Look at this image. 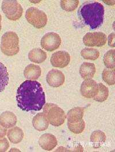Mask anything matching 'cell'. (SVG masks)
I'll return each mask as SVG.
<instances>
[{"label": "cell", "mask_w": 115, "mask_h": 152, "mask_svg": "<svg viewBox=\"0 0 115 152\" xmlns=\"http://www.w3.org/2000/svg\"><path fill=\"white\" fill-rule=\"evenodd\" d=\"M17 106L22 110L39 111L46 104L45 93L42 85L36 80H27L17 90Z\"/></svg>", "instance_id": "6da1fadb"}, {"label": "cell", "mask_w": 115, "mask_h": 152, "mask_svg": "<svg viewBox=\"0 0 115 152\" xmlns=\"http://www.w3.org/2000/svg\"><path fill=\"white\" fill-rule=\"evenodd\" d=\"M104 13V7L101 3L87 1L81 6L78 13L85 24L94 30L103 24Z\"/></svg>", "instance_id": "7a4b0ae2"}, {"label": "cell", "mask_w": 115, "mask_h": 152, "mask_svg": "<svg viewBox=\"0 0 115 152\" xmlns=\"http://www.w3.org/2000/svg\"><path fill=\"white\" fill-rule=\"evenodd\" d=\"M1 50L7 56H13L19 52V38L16 33L8 31L2 35Z\"/></svg>", "instance_id": "3957f363"}, {"label": "cell", "mask_w": 115, "mask_h": 152, "mask_svg": "<svg viewBox=\"0 0 115 152\" xmlns=\"http://www.w3.org/2000/svg\"><path fill=\"white\" fill-rule=\"evenodd\" d=\"M43 113L49 123L55 127H59L63 124L66 119V115L63 109L57 105L47 103L44 105Z\"/></svg>", "instance_id": "277c9868"}, {"label": "cell", "mask_w": 115, "mask_h": 152, "mask_svg": "<svg viewBox=\"0 0 115 152\" xmlns=\"http://www.w3.org/2000/svg\"><path fill=\"white\" fill-rule=\"evenodd\" d=\"M25 18L29 23L38 29L44 27L48 20L46 13L35 7H31L27 10Z\"/></svg>", "instance_id": "5b68a950"}, {"label": "cell", "mask_w": 115, "mask_h": 152, "mask_svg": "<svg viewBox=\"0 0 115 152\" xmlns=\"http://www.w3.org/2000/svg\"><path fill=\"white\" fill-rule=\"evenodd\" d=\"M1 8L6 17L12 21H16L21 18L23 9L17 1H3Z\"/></svg>", "instance_id": "8992f818"}, {"label": "cell", "mask_w": 115, "mask_h": 152, "mask_svg": "<svg viewBox=\"0 0 115 152\" xmlns=\"http://www.w3.org/2000/svg\"><path fill=\"white\" fill-rule=\"evenodd\" d=\"M62 43L60 36L55 33L50 32L42 37L41 45L42 48L48 52H53L58 49Z\"/></svg>", "instance_id": "52a82bcc"}, {"label": "cell", "mask_w": 115, "mask_h": 152, "mask_svg": "<svg viewBox=\"0 0 115 152\" xmlns=\"http://www.w3.org/2000/svg\"><path fill=\"white\" fill-rule=\"evenodd\" d=\"M106 41V35L101 32L87 33L83 38L84 45L89 47H103Z\"/></svg>", "instance_id": "ba28073f"}, {"label": "cell", "mask_w": 115, "mask_h": 152, "mask_svg": "<svg viewBox=\"0 0 115 152\" xmlns=\"http://www.w3.org/2000/svg\"><path fill=\"white\" fill-rule=\"evenodd\" d=\"M70 59V55L68 52L58 51L52 54L50 63L54 67L63 68L69 64Z\"/></svg>", "instance_id": "9c48e42d"}, {"label": "cell", "mask_w": 115, "mask_h": 152, "mask_svg": "<svg viewBox=\"0 0 115 152\" xmlns=\"http://www.w3.org/2000/svg\"><path fill=\"white\" fill-rule=\"evenodd\" d=\"M80 91L85 98H94L98 92V84L92 79H85L81 85Z\"/></svg>", "instance_id": "30bf717a"}, {"label": "cell", "mask_w": 115, "mask_h": 152, "mask_svg": "<svg viewBox=\"0 0 115 152\" xmlns=\"http://www.w3.org/2000/svg\"><path fill=\"white\" fill-rule=\"evenodd\" d=\"M48 84L53 87H59L62 86L65 81V76L63 72L56 69L50 71L46 76Z\"/></svg>", "instance_id": "8fae6325"}, {"label": "cell", "mask_w": 115, "mask_h": 152, "mask_svg": "<svg viewBox=\"0 0 115 152\" xmlns=\"http://www.w3.org/2000/svg\"><path fill=\"white\" fill-rule=\"evenodd\" d=\"M39 144L43 149L51 151L58 145L56 137L50 133L44 134L39 138Z\"/></svg>", "instance_id": "7c38bea8"}, {"label": "cell", "mask_w": 115, "mask_h": 152, "mask_svg": "<svg viewBox=\"0 0 115 152\" xmlns=\"http://www.w3.org/2000/svg\"><path fill=\"white\" fill-rule=\"evenodd\" d=\"M17 121L16 116L10 111H5L0 115V124L6 129L14 127Z\"/></svg>", "instance_id": "4fadbf2b"}, {"label": "cell", "mask_w": 115, "mask_h": 152, "mask_svg": "<svg viewBox=\"0 0 115 152\" xmlns=\"http://www.w3.org/2000/svg\"><path fill=\"white\" fill-rule=\"evenodd\" d=\"M32 125L35 130L39 131L46 130L49 126V122L43 113H39L32 119Z\"/></svg>", "instance_id": "5bb4252c"}, {"label": "cell", "mask_w": 115, "mask_h": 152, "mask_svg": "<svg viewBox=\"0 0 115 152\" xmlns=\"http://www.w3.org/2000/svg\"><path fill=\"white\" fill-rule=\"evenodd\" d=\"M42 74V70L39 65L30 64L27 65L24 71V75L27 80H36Z\"/></svg>", "instance_id": "9a60e30c"}, {"label": "cell", "mask_w": 115, "mask_h": 152, "mask_svg": "<svg viewBox=\"0 0 115 152\" xmlns=\"http://www.w3.org/2000/svg\"><path fill=\"white\" fill-rule=\"evenodd\" d=\"M84 108L82 107H75L70 109L67 114V123H76L83 119Z\"/></svg>", "instance_id": "2e32d148"}, {"label": "cell", "mask_w": 115, "mask_h": 152, "mask_svg": "<svg viewBox=\"0 0 115 152\" xmlns=\"http://www.w3.org/2000/svg\"><path fill=\"white\" fill-rule=\"evenodd\" d=\"M95 66L93 63L85 62L80 68V75L84 79H92L95 73Z\"/></svg>", "instance_id": "e0dca14e"}, {"label": "cell", "mask_w": 115, "mask_h": 152, "mask_svg": "<svg viewBox=\"0 0 115 152\" xmlns=\"http://www.w3.org/2000/svg\"><path fill=\"white\" fill-rule=\"evenodd\" d=\"M7 136L9 141L17 144L22 141L24 138L23 131L19 127H13L7 131Z\"/></svg>", "instance_id": "ac0fdd59"}, {"label": "cell", "mask_w": 115, "mask_h": 152, "mask_svg": "<svg viewBox=\"0 0 115 152\" xmlns=\"http://www.w3.org/2000/svg\"><path fill=\"white\" fill-rule=\"evenodd\" d=\"M28 58L32 63L41 64L46 60L47 54L40 48H35L29 52Z\"/></svg>", "instance_id": "d6986e66"}, {"label": "cell", "mask_w": 115, "mask_h": 152, "mask_svg": "<svg viewBox=\"0 0 115 152\" xmlns=\"http://www.w3.org/2000/svg\"><path fill=\"white\" fill-rule=\"evenodd\" d=\"M9 81V77L7 68L0 61V93L5 90L8 85Z\"/></svg>", "instance_id": "ffe728a7"}, {"label": "cell", "mask_w": 115, "mask_h": 152, "mask_svg": "<svg viewBox=\"0 0 115 152\" xmlns=\"http://www.w3.org/2000/svg\"><path fill=\"white\" fill-rule=\"evenodd\" d=\"M109 96V90L108 87L101 83L98 84V92L94 97V100L98 102H104Z\"/></svg>", "instance_id": "44dd1931"}, {"label": "cell", "mask_w": 115, "mask_h": 152, "mask_svg": "<svg viewBox=\"0 0 115 152\" xmlns=\"http://www.w3.org/2000/svg\"><path fill=\"white\" fill-rule=\"evenodd\" d=\"M81 55L85 60L93 61L98 58L100 56V52L96 49L86 48L81 50Z\"/></svg>", "instance_id": "7402d4cb"}, {"label": "cell", "mask_w": 115, "mask_h": 152, "mask_svg": "<svg viewBox=\"0 0 115 152\" xmlns=\"http://www.w3.org/2000/svg\"><path fill=\"white\" fill-rule=\"evenodd\" d=\"M103 80L109 86H114L115 84V69H105L102 74Z\"/></svg>", "instance_id": "603a6c76"}, {"label": "cell", "mask_w": 115, "mask_h": 152, "mask_svg": "<svg viewBox=\"0 0 115 152\" xmlns=\"http://www.w3.org/2000/svg\"><path fill=\"white\" fill-rule=\"evenodd\" d=\"M103 61L105 66L108 69H115V50L111 49L108 51L104 56Z\"/></svg>", "instance_id": "cb8c5ba5"}, {"label": "cell", "mask_w": 115, "mask_h": 152, "mask_svg": "<svg viewBox=\"0 0 115 152\" xmlns=\"http://www.w3.org/2000/svg\"><path fill=\"white\" fill-rule=\"evenodd\" d=\"M79 4L78 0H63L61 1V7L63 10L72 12L75 10Z\"/></svg>", "instance_id": "d4e9b609"}, {"label": "cell", "mask_w": 115, "mask_h": 152, "mask_svg": "<svg viewBox=\"0 0 115 152\" xmlns=\"http://www.w3.org/2000/svg\"><path fill=\"white\" fill-rule=\"evenodd\" d=\"M106 135L104 132L101 131H94L90 136V141L97 145L104 143L106 141Z\"/></svg>", "instance_id": "484cf974"}, {"label": "cell", "mask_w": 115, "mask_h": 152, "mask_svg": "<svg viewBox=\"0 0 115 152\" xmlns=\"http://www.w3.org/2000/svg\"><path fill=\"white\" fill-rule=\"evenodd\" d=\"M67 125L69 130L75 134L82 133L85 128V123L83 119L76 123H67Z\"/></svg>", "instance_id": "4316f807"}, {"label": "cell", "mask_w": 115, "mask_h": 152, "mask_svg": "<svg viewBox=\"0 0 115 152\" xmlns=\"http://www.w3.org/2000/svg\"><path fill=\"white\" fill-rule=\"evenodd\" d=\"M9 148V143L5 138L0 139V152H7Z\"/></svg>", "instance_id": "83f0119b"}, {"label": "cell", "mask_w": 115, "mask_h": 152, "mask_svg": "<svg viewBox=\"0 0 115 152\" xmlns=\"http://www.w3.org/2000/svg\"><path fill=\"white\" fill-rule=\"evenodd\" d=\"M115 33H111L108 36V45L111 48H115Z\"/></svg>", "instance_id": "f1b7e54d"}, {"label": "cell", "mask_w": 115, "mask_h": 152, "mask_svg": "<svg viewBox=\"0 0 115 152\" xmlns=\"http://www.w3.org/2000/svg\"><path fill=\"white\" fill-rule=\"evenodd\" d=\"M7 134V129L2 127L0 124V138H4Z\"/></svg>", "instance_id": "f546056e"}, {"label": "cell", "mask_w": 115, "mask_h": 152, "mask_svg": "<svg viewBox=\"0 0 115 152\" xmlns=\"http://www.w3.org/2000/svg\"><path fill=\"white\" fill-rule=\"evenodd\" d=\"M13 151H17V152H20V150H19V149H16V148H13V149H12L11 151H10V152H13Z\"/></svg>", "instance_id": "4dcf8cb0"}, {"label": "cell", "mask_w": 115, "mask_h": 152, "mask_svg": "<svg viewBox=\"0 0 115 152\" xmlns=\"http://www.w3.org/2000/svg\"><path fill=\"white\" fill-rule=\"evenodd\" d=\"M1 20H2V16L0 14V31H1Z\"/></svg>", "instance_id": "1f68e13d"}]
</instances>
